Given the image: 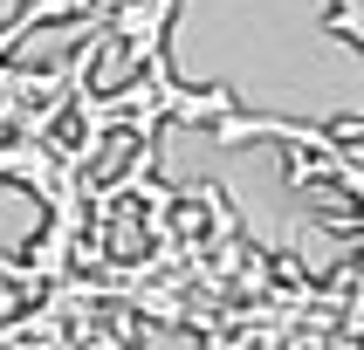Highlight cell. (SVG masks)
<instances>
[{
    "instance_id": "obj_1",
    "label": "cell",
    "mask_w": 364,
    "mask_h": 350,
    "mask_svg": "<svg viewBox=\"0 0 364 350\" xmlns=\"http://www.w3.org/2000/svg\"><path fill=\"white\" fill-rule=\"evenodd\" d=\"M364 0H337V14H330V35L344 41V48H364V21H358Z\"/></svg>"
}]
</instances>
